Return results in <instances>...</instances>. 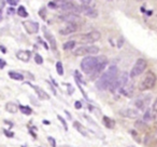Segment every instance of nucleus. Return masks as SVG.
<instances>
[{
    "label": "nucleus",
    "instance_id": "nucleus-38",
    "mask_svg": "<svg viewBox=\"0 0 157 147\" xmlns=\"http://www.w3.org/2000/svg\"><path fill=\"white\" fill-rule=\"evenodd\" d=\"M0 49H1V52H2L3 54H5V53H7V49H6L3 46H1V47H0Z\"/></svg>",
    "mask_w": 157,
    "mask_h": 147
},
{
    "label": "nucleus",
    "instance_id": "nucleus-3",
    "mask_svg": "<svg viewBox=\"0 0 157 147\" xmlns=\"http://www.w3.org/2000/svg\"><path fill=\"white\" fill-rule=\"evenodd\" d=\"M130 76L128 75V72L126 71H123L121 72L120 75H118V77L116 78V80L113 82V84L111 86V88L109 89L111 92L115 93V92H120L123 90V89L125 88V87L127 86V84H128V79Z\"/></svg>",
    "mask_w": 157,
    "mask_h": 147
},
{
    "label": "nucleus",
    "instance_id": "nucleus-26",
    "mask_svg": "<svg viewBox=\"0 0 157 147\" xmlns=\"http://www.w3.org/2000/svg\"><path fill=\"white\" fill-rule=\"evenodd\" d=\"M74 76H75L74 78H75L76 82H78V84H80V82H81V84H84V80H83V78H82V75L80 74V71L75 70V71H74Z\"/></svg>",
    "mask_w": 157,
    "mask_h": 147
},
{
    "label": "nucleus",
    "instance_id": "nucleus-27",
    "mask_svg": "<svg viewBox=\"0 0 157 147\" xmlns=\"http://www.w3.org/2000/svg\"><path fill=\"white\" fill-rule=\"evenodd\" d=\"M145 123L146 122H144L143 120H142V121H136V122H135V127L138 128V129H145V127H146Z\"/></svg>",
    "mask_w": 157,
    "mask_h": 147
},
{
    "label": "nucleus",
    "instance_id": "nucleus-23",
    "mask_svg": "<svg viewBox=\"0 0 157 147\" xmlns=\"http://www.w3.org/2000/svg\"><path fill=\"white\" fill-rule=\"evenodd\" d=\"M17 14L21 18H27L28 16V12L26 11V8L23 7V6H20L17 8Z\"/></svg>",
    "mask_w": 157,
    "mask_h": 147
},
{
    "label": "nucleus",
    "instance_id": "nucleus-21",
    "mask_svg": "<svg viewBox=\"0 0 157 147\" xmlns=\"http://www.w3.org/2000/svg\"><path fill=\"white\" fill-rule=\"evenodd\" d=\"M154 117H155V115H154V112H153V110L146 109L145 112H144V115H143V121L144 122H147V121L153 120Z\"/></svg>",
    "mask_w": 157,
    "mask_h": 147
},
{
    "label": "nucleus",
    "instance_id": "nucleus-13",
    "mask_svg": "<svg viewBox=\"0 0 157 147\" xmlns=\"http://www.w3.org/2000/svg\"><path fill=\"white\" fill-rule=\"evenodd\" d=\"M78 29V25L75 24H68L65 27L59 29V34L63 36H67V35H71V34L75 33Z\"/></svg>",
    "mask_w": 157,
    "mask_h": 147
},
{
    "label": "nucleus",
    "instance_id": "nucleus-33",
    "mask_svg": "<svg viewBox=\"0 0 157 147\" xmlns=\"http://www.w3.org/2000/svg\"><path fill=\"white\" fill-rule=\"evenodd\" d=\"M39 14H40V16L44 20V18H45V15H46V10L44 9V8H42V9L39 11Z\"/></svg>",
    "mask_w": 157,
    "mask_h": 147
},
{
    "label": "nucleus",
    "instance_id": "nucleus-31",
    "mask_svg": "<svg viewBox=\"0 0 157 147\" xmlns=\"http://www.w3.org/2000/svg\"><path fill=\"white\" fill-rule=\"evenodd\" d=\"M48 143H50V144L52 145V147H56V141H55L54 138L52 137V136H48Z\"/></svg>",
    "mask_w": 157,
    "mask_h": 147
},
{
    "label": "nucleus",
    "instance_id": "nucleus-22",
    "mask_svg": "<svg viewBox=\"0 0 157 147\" xmlns=\"http://www.w3.org/2000/svg\"><path fill=\"white\" fill-rule=\"evenodd\" d=\"M75 44H76V42L74 41V40H69V41L63 43V48L65 51H70V50H73V49L75 48Z\"/></svg>",
    "mask_w": 157,
    "mask_h": 147
},
{
    "label": "nucleus",
    "instance_id": "nucleus-20",
    "mask_svg": "<svg viewBox=\"0 0 157 147\" xmlns=\"http://www.w3.org/2000/svg\"><path fill=\"white\" fill-rule=\"evenodd\" d=\"M8 75H9V77L12 78L13 80H17V81H22V80H24V76L17 71H9Z\"/></svg>",
    "mask_w": 157,
    "mask_h": 147
},
{
    "label": "nucleus",
    "instance_id": "nucleus-9",
    "mask_svg": "<svg viewBox=\"0 0 157 147\" xmlns=\"http://www.w3.org/2000/svg\"><path fill=\"white\" fill-rule=\"evenodd\" d=\"M151 100H152V96L150 94H144L139 96L135 102V105L137 107L138 110H144L147 108L148 104L151 103Z\"/></svg>",
    "mask_w": 157,
    "mask_h": 147
},
{
    "label": "nucleus",
    "instance_id": "nucleus-29",
    "mask_svg": "<svg viewBox=\"0 0 157 147\" xmlns=\"http://www.w3.org/2000/svg\"><path fill=\"white\" fill-rule=\"evenodd\" d=\"M48 6L51 8V9H58L59 6H58V1H50V2L48 3Z\"/></svg>",
    "mask_w": 157,
    "mask_h": 147
},
{
    "label": "nucleus",
    "instance_id": "nucleus-15",
    "mask_svg": "<svg viewBox=\"0 0 157 147\" xmlns=\"http://www.w3.org/2000/svg\"><path fill=\"white\" fill-rule=\"evenodd\" d=\"M29 86H30L31 88L36 91V93L38 94V96H39L41 100H45V101L46 100H50V95H48V93L43 90V89H41L40 87H37V86H33V84H29Z\"/></svg>",
    "mask_w": 157,
    "mask_h": 147
},
{
    "label": "nucleus",
    "instance_id": "nucleus-36",
    "mask_svg": "<svg viewBox=\"0 0 157 147\" xmlns=\"http://www.w3.org/2000/svg\"><path fill=\"white\" fill-rule=\"evenodd\" d=\"M74 107H75L76 109H80V108H82V103L80 101H76L75 103H74Z\"/></svg>",
    "mask_w": 157,
    "mask_h": 147
},
{
    "label": "nucleus",
    "instance_id": "nucleus-30",
    "mask_svg": "<svg viewBox=\"0 0 157 147\" xmlns=\"http://www.w3.org/2000/svg\"><path fill=\"white\" fill-rule=\"evenodd\" d=\"M57 118H58V120L60 121L61 123H63V129H65V131H68V125H67V122H66V120L63 118V117H60L59 115H57Z\"/></svg>",
    "mask_w": 157,
    "mask_h": 147
},
{
    "label": "nucleus",
    "instance_id": "nucleus-32",
    "mask_svg": "<svg viewBox=\"0 0 157 147\" xmlns=\"http://www.w3.org/2000/svg\"><path fill=\"white\" fill-rule=\"evenodd\" d=\"M153 112H154L155 116H157V99L155 100V102L153 103V108H152Z\"/></svg>",
    "mask_w": 157,
    "mask_h": 147
},
{
    "label": "nucleus",
    "instance_id": "nucleus-18",
    "mask_svg": "<svg viewBox=\"0 0 157 147\" xmlns=\"http://www.w3.org/2000/svg\"><path fill=\"white\" fill-rule=\"evenodd\" d=\"M102 122H103V125H105V128H108V129H114V127H115V121L113 120V119L109 118L108 116H103L102 118Z\"/></svg>",
    "mask_w": 157,
    "mask_h": 147
},
{
    "label": "nucleus",
    "instance_id": "nucleus-16",
    "mask_svg": "<svg viewBox=\"0 0 157 147\" xmlns=\"http://www.w3.org/2000/svg\"><path fill=\"white\" fill-rule=\"evenodd\" d=\"M73 127H74V129L78 132V133H81L83 136H87V130L85 129V127H84L81 122H78V121H74Z\"/></svg>",
    "mask_w": 157,
    "mask_h": 147
},
{
    "label": "nucleus",
    "instance_id": "nucleus-37",
    "mask_svg": "<svg viewBox=\"0 0 157 147\" xmlns=\"http://www.w3.org/2000/svg\"><path fill=\"white\" fill-rule=\"evenodd\" d=\"M5 67H6V62H5V59H0V68H1V69H3Z\"/></svg>",
    "mask_w": 157,
    "mask_h": 147
},
{
    "label": "nucleus",
    "instance_id": "nucleus-6",
    "mask_svg": "<svg viewBox=\"0 0 157 147\" xmlns=\"http://www.w3.org/2000/svg\"><path fill=\"white\" fill-rule=\"evenodd\" d=\"M99 52V48L97 46H82L76 48L73 51L75 56H92V54H97Z\"/></svg>",
    "mask_w": 157,
    "mask_h": 147
},
{
    "label": "nucleus",
    "instance_id": "nucleus-8",
    "mask_svg": "<svg viewBox=\"0 0 157 147\" xmlns=\"http://www.w3.org/2000/svg\"><path fill=\"white\" fill-rule=\"evenodd\" d=\"M59 20L63 21V22H67L68 24L80 25L83 23V20L81 18V16H78V14H73V13H66L63 14V15H59Z\"/></svg>",
    "mask_w": 157,
    "mask_h": 147
},
{
    "label": "nucleus",
    "instance_id": "nucleus-39",
    "mask_svg": "<svg viewBox=\"0 0 157 147\" xmlns=\"http://www.w3.org/2000/svg\"><path fill=\"white\" fill-rule=\"evenodd\" d=\"M128 147H135V146H128Z\"/></svg>",
    "mask_w": 157,
    "mask_h": 147
},
{
    "label": "nucleus",
    "instance_id": "nucleus-1",
    "mask_svg": "<svg viewBox=\"0 0 157 147\" xmlns=\"http://www.w3.org/2000/svg\"><path fill=\"white\" fill-rule=\"evenodd\" d=\"M118 77V68L117 66L112 65L103 72L100 76L99 79H97L96 81V87L98 90L103 91L108 90L111 88V86L113 84V82L116 80V78Z\"/></svg>",
    "mask_w": 157,
    "mask_h": 147
},
{
    "label": "nucleus",
    "instance_id": "nucleus-34",
    "mask_svg": "<svg viewBox=\"0 0 157 147\" xmlns=\"http://www.w3.org/2000/svg\"><path fill=\"white\" fill-rule=\"evenodd\" d=\"M3 133H5L6 135L8 136V137H13V136H14V133H13V132H10V131H8L7 129H5V130H3Z\"/></svg>",
    "mask_w": 157,
    "mask_h": 147
},
{
    "label": "nucleus",
    "instance_id": "nucleus-25",
    "mask_svg": "<svg viewBox=\"0 0 157 147\" xmlns=\"http://www.w3.org/2000/svg\"><path fill=\"white\" fill-rule=\"evenodd\" d=\"M56 71L59 76L63 75V64H61V62H57L56 63Z\"/></svg>",
    "mask_w": 157,
    "mask_h": 147
},
{
    "label": "nucleus",
    "instance_id": "nucleus-10",
    "mask_svg": "<svg viewBox=\"0 0 157 147\" xmlns=\"http://www.w3.org/2000/svg\"><path fill=\"white\" fill-rule=\"evenodd\" d=\"M24 25V28L26 29V31L30 35L33 34H37L39 31V24L37 22H33V21H26V22L23 23Z\"/></svg>",
    "mask_w": 157,
    "mask_h": 147
},
{
    "label": "nucleus",
    "instance_id": "nucleus-7",
    "mask_svg": "<svg viewBox=\"0 0 157 147\" xmlns=\"http://www.w3.org/2000/svg\"><path fill=\"white\" fill-rule=\"evenodd\" d=\"M147 67V63L144 59H138L137 62L135 63V65L132 66L130 72H129V76L130 78H136L138 76H140L144 70Z\"/></svg>",
    "mask_w": 157,
    "mask_h": 147
},
{
    "label": "nucleus",
    "instance_id": "nucleus-28",
    "mask_svg": "<svg viewBox=\"0 0 157 147\" xmlns=\"http://www.w3.org/2000/svg\"><path fill=\"white\" fill-rule=\"evenodd\" d=\"M35 62L37 64H39V65H41V64H43V57L37 53V54H35Z\"/></svg>",
    "mask_w": 157,
    "mask_h": 147
},
{
    "label": "nucleus",
    "instance_id": "nucleus-11",
    "mask_svg": "<svg viewBox=\"0 0 157 147\" xmlns=\"http://www.w3.org/2000/svg\"><path fill=\"white\" fill-rule=\"evenodd\" d=\"M118 114H120V116L125 117V118L135 119L138 118V116H139V110L133 109V108H124V109L120 110Z\"/></svg>",
    "mask_w": 157,
    "mask_h": 147
},
{
    "label": "nucleus",
    "instance_id": "nucleus-5",
    "mask_svg": "<svg viewBox=\"0 0 157 147\" xmlns=\"http://www.w3.org/2000/svg\"><path fill=\"white\" fill-rule=\"evenodd\" d=\"M100 38H101V34L99 33L98 31H90V33H87V34H83V35L78 36L76 39H78V41L80 42V43L90 46V44L93 43V42L98 41Z\"/></svg>",
    "mask_w": 157,
    "mask_h": 147
},
{
    "label": "nucleus",
    "instance_id": "nucleus-35",
    "mask_svg": "<svg viewBox=\"0 0 157 147\" xmlns=\"http://www.w3.org/2000/svg\"><path fill=\"white\" fill-rule=\"evenodd\" d=\"M8 3H9L10 6H12V7H15V6L18 5V1H15V0H9Z\"/></svg>",
    "mask_w": 157,
    "mask_h": 147
},
{
    "label": "nucleus",
    "instance_id": "nucleus-4",
    "mask_svg": "<svg viewBox=\"0 0 157 147\" xmlns=\"http://www.w3.org/2000/svg\"><path fill=\"white\" fill-rule=\"evenodd\" d=\"M157 81V77L153 71H147L142 81L139 84V90L140 91H147L151 90L155 87Z\"/></svg>",
    "mask_w": 157,
    "mask_h": 147
},
{
    "label": "nucleus",
    "instance_id": "nucleus-24",
    "mask_svg": "<svg viewBox=\"0 0 157 147\" xmlns=\"http://www.w3.org/2000/svg\"><path fill=\"white\" fill-rule=\"evenodd\" d=\"M20 110L23 112L24 115H31L33 114V109H31L30 107H28V106H23V105H20Z\"/></svg>",
    "mask_w": 157,
    "mask_h": 147
},
{
    "label": "nucleus",
    "instance_id": "nucleus-12",
    "mask_svg": "<svg viewBox=\"0 0 157 147\" xmlns=\"http://www.w3.org/2000/svg\"><path fill=\"white\" fill-rule=\"evenodd\" d=\"M43 31H44V37L48 39V43H50L52 50L54 51V53H56L57 54V43H56V39H55V37L48 31L46 27H43Z\"/></svg>",
    "mask_w": 157,
    "mask_h": 147
},
{
    "label": "nucleus",
    "instance_id": "nucleus-2",
    "mask_svg": "<svg viewBox=\"0 0 157 147\" xmlns=\"http://www.w3.org/2000/svg\"><path fill=\"white\" fill-rule=\"evenodd\" d=\"M100 64V56H86L81 62V69L83 72L92 75Z\"/></svg>",
    "mask_w": 157,
    "mask_h": 147
},
{
    "label": "nucleus",
    "instance_id": "nucleus-14",
    "mask_svg": "<svg viewBox=\"0 0 157 147\" xmlns=\"http://www.w3.org/2000/svg\"><path fill=\"white\" fill-rule=\"evenodd\" d=\"M30 51L28 50H20L16 52V57L22 62H28L30 59Z\"/></svg>",
    "mask_w": 157,
    "mask_h": 147
},
{
    "label": "nucleus",
    "instance_id": "nucleus-17",
    "mask_svg": "<svg viewBox=\"0 0 157 147\" xmlns=\"http://www.w3.org/2000/svg\"><path fill=\"white\" fill-rule=\"evenodd\" d=\"M20 109V106H17L15 103H12V102H9V103L6 104V110L10 114H16Z\"/></svg>",
    "mask_w": 157,
    "mask_h": 147
},
{
    "label": "nucleus",
    "instance_id": "nucleus-19",
    "mask_svg": "<svg viewBox=\"0 0 157 147\" xmlns=\"http://www.w3.org/2000/svg\"><path fill=\"white\" fill-rule=\"evenodd\" d=\"M121 93H122L123 95H125L126 97H131V96H132V95H133V86H132V84H127V86L125 87L122 91H121Z\"/></svg>",
    "mask_w": 157,
    "mask_h": 147
}]
</instances>
